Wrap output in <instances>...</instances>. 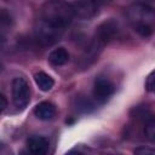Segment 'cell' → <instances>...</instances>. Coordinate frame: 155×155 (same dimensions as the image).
<instances>
[{
  "label": "cell",
  "instance_id": "4",
  "mask_svg": "<svg viewBox=\"0 0 155 155\" xmlns=\"http://www.w3.org/2000/svg\"><path fill=\"white\" fill-rule=\"evenodd\" d=\"M12 99L18 109H24L30 101V88L23 78H15L12 81Z\"/></svg>",
  "mask_w": 155,
  "mask_h": 155
},
{
  "label": "cell",
  "instance_id": "14",
  "mask_svg": "<svg viewBox=\"0 0 155 155\" xmlns=\"http://www.w3.org/2000/svg\"><path fill=\"white\" fill-rule=\"evenodd\" d=\"M144 132H145L147 138L153 144H155V119H151V120H149L147 122L145 128H144Z\"/></svg>",
  "mask_w": 155,
  "mask_h": 155
},
{
  "label": "cell",
  "instance_id": "12",
  "mask_svg": "<svg viewBox=\"0 0 155 155\" xmlns=\"http://www.w3.org/2000/svg\"><path fill=\"white\" fill-rule=\"evenodd\" d=\"M94 108L93 103L86 97H76L75 99V109L80 113H90Z\"/></svg>",
  "mask_w": 155,
  "mask_h": 155
},
{
  "label": "cell",
  "instance_id": "6",
  "mask_svg": "<svg viewBox=\"0 0 155 155\" xmlns=\"http://www.w3.org/2000/svg\"><path fill=\"white\" fill-rule=\"evenodd\" d=\"M115 92V86L107 76H98L93 85V97L98 103H105Z\"/></svg>",
  "mask_w": 155,
  "mask_h": 155
},
{
  "label": "cell",
  "instance_id": "15",
  "mask_svg": "<svg viewBox=\"0 0 155 155\" xmlns=\"http://www.w3.org/2000/svg\"><path fill=\"white\" fill-rule=\"evenodd\" d=\"M145 88L149 92H155V70L149 74L145 81Z\"/></svg>",
  "mask_w": 155,
  "mask_h": 155
},
{
  "label": "cell",
  "instance_id": "8",
  "mask_svg": "<svg viewBox=\"0 0 155 155\" xmlns=\"http://www.w3.org/2000/svg\"><path fill=\"white\" fill-rule=\"evenodd\" d=\"M50 142L44 136H30L27 139V148L31 154L35 155H44L48 151Z\"/></svg>",
  "mask_w": 155,
  "mask_h": 155
},
{
  "label": "cell",
  "instance_id": "3",
  "mask_svg": "<svg viewBox=\"0 0 155 155\" xmlns=\"http://www.w3.org/2000/svg\"><path fill=\"white\" fill-rule=\"evenodd\" d=\"M63 30L64 29L58 28L41 18L35 23L34 27L35 40L42 46H50L61 38Z\"/></svg>",
  "mask_w": 155,
  "mask_h": 155
},
{
  "label": "cell",
  "instance_id": "7",
  "mask_svg": "<svg viewBox=\"0 0 155 155\" xmlns=\"http://www.w3.org/2000/svg\"><path fill=\"white\" fill-rule=\"evenodd\" d=\"M74 16L80 19H90L98 13L99 4L96 0H78L71 4Z\"/></svg>",
  "mask_w": 155,
  "mask_h": 155
},
{
  "label": "cell",
  "instance_id": "10",
  "mask_svg": "<svg viewBox=\"0 0 155 155\" xmlns=\"http://www.w3.org/2000/svg\"><path fill=\"white\" fill-rule=\"evenodd\" d=\"M69 61V53L64 47H58L54 48L50 56H48V62L53 67H62Z\"/></svg>",
  "mask_w": 155,
  "mask_h": 155
},
{
  "label": "cell",
  "instance_id": "13",
  "mask_svg": "<svg viewBox=\"0 0 155 155\" xmlns=\"http://www.w3.org/2000/svg\"><path fill=\"white\" fill-rule=\"evenodd\" d=\"M0 23H1V33L2 35L5 34V31L7 29H10L11 24H12V18L10 16V13L6 10L1 11V16H0Z\"/></svg>",
  "mask_w": 155,
  "mask_h": 155
},
{
  "label": "cell",
  "instance_id": "11",
  "mask_svg": "<svg viewBox=\"0 0 155 155\" xmlns=\"http://www.w3.org/2000/svg\"><path fill=\"white\" fill-rule=\"evenodd\" d=\"M34 80H35L36 85L39 86V88H40L41 91H45V92L50 91V90L53 87V84H54L53 79H52L48 74H46L45 71H39V73H36V74L34 75Z\"/></svg>",
  "mask_w": 155,
  "mask_h": 155
},
{
  "label": "cell",
  "instance_id": "16",
  "mask_svg": "<svg viewBox=\"0 0 155 155\" xmlns=\"http://www.w3.org/2000/svg\"><path fill=\"white\" fill-rule=\"evenodd\" d=\"M137 154H155V149H149V148H138L134 150Z\"/></svg>",
  "mask_w": 155,
  "mask_h": 155
},
{
  "label": "cell",
  "instance_id": "17",
  "mask_svg": "<svg viewBox=\"0 0 155 155\" xmlns=\"http://www.w3.org/2000/svg\"><path fill=\"white\" fill-rule=\"evenodd\" d=\"M0 99H1V109H2V110H5V108L7 107V101H6V98H5V96H4V94H1Z\"/></svg>",
  "mask_w": 155,
  "mask_h": 155
},
{
  "label": "cell",
  "instance_id": "18",
  "mask_svg": "<svg viewBox=\"0 0 155 155\" xmlns=\"http://www.w3.org/2000/svg\"><path fill=\"white\" fill-rule=\"evenodd\" d=\"M142 4H147L148 5V2H150V1H154V0H139Z\"/></svg>",
  "mask_w": 155,
  "mask_h": 155
},
{
  "label": "cell",
  "instance_id": "9",
  "mask_svg": "<svg viewBox=\"0 0 155 155\" xmlns=\"http://www.w3.org/2000/svg\"><path fill=\"white\" fill-rule=\"evenodd\" d=\"M56 107L50 103V102H41L39 103L35 108H34V114L38 119L42 120V121H48L52 120L56 116Z\"/></svg>",
  "mask_w": 155,
  "mask_h": 155
},
{
  "label": "cell",
  "instance_id": "5",
  "mask_svg": "<svg viewBox=\"0 0 155 155\" xmlns=\"http://www.w3.org/2000/svg\"><path fill=\"white\" fill-rule=\"evenodd\" d=\"M119 31H120L119 23L115 19L110 18L98 25L93 39L96 41H98L99 44H102L103 46H105L107 44H109L111 40H114L117 36Z\"/></svg>",
  "mask_w": 155,
  "mask_h": 155
},
{
  "label": "cell",
  "instance_id": "2",
  "mask_svg": "<svg viewBox=\"0 0 155 155\" xmlns=\"http://www.w3.org/2000/svg\"><path fill=\"white\" fill-rule=\"evenodd\" d=\"M73 17V6L64 0H47L41 7V18L62 29L71 22Z\"/></svg>",
  "mask_w": 155,
  "mask_h": 155
},
{
  "label": "cell",
  "instance_id": "1",
  "mask_svg": "<svg viewBox=\"0 0 155 155\" xmlns=\"http://www.w3.org/2000/svg\"><path fill=\"white\" fill-rule=\"evenodd\" d=\"M127 19L132 29L143 38L150 36L155 30V10L147 4L137 2L130 6Z\"/></svg>",
  "mask_w": 155,
  "mask_h": 155
}]
</instances>
